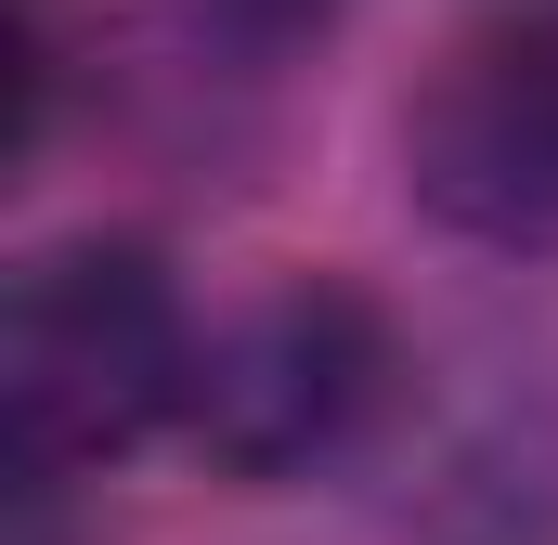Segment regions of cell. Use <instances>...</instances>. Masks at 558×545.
<instances>
[{
  "instance_id": "6da1fadb",
  "label": "cell",
  "mask_w": 558,
  "mask_h": 545,
  "mask_svg": "<svg viewBox=\"0 0 558 545\" xmlns=\"http://www.w3.org/2000/svg\"><path fill=\"white\" fill-rule=\"evenodd\" d=\"M195 390V299L169 286V261L143 234H65L13 272L0 312V428L26 494L118 468L131 441L182 428Z\"/></svg>"
},
{
  "instance_id": "7a4b0ae2",
  "label": "cell",
  "mask_w": 558,
  "mask_h": 545,
  "mask_svg": "<svg viewBox=\"0 0 558 545\" xmlns=\"http://www.w3.org/2000/svg\"><path fill=\"white\" fill-rule=\"evenodd\" d=\"M403 403V338L351 272H274L234 312L195 325V390L182 441L221 481H312L338 455H364Z\"/></svg>"
},
{
  "instance_id": "3957f363",
  "label": "cell",
  "mask_w": 558,
  "mask_h": 545,
  "mask_svg": "<svg viewBox=\"0 0 558 545\" xmlns=\"http://www.w3.org/2000/svg\"><path fill=\"white\" fill-rule=\"evenodd\" d=\"M403 195L454 247H558V13L454 39L403 92Z\"/></svg>"
},
{
  "instance_id": "277c9868",
  "label": "cell",
  "mask_w": 558,
  "mask_h": 545,
  "mask_svg": "<svg viewBox=\"0 0 558 545\" xmlns=\"http://www.w3.org/2000/svg\"><path fill=\"white\" fill-rule=\"evenodd\" d=\"M182 26L221 52H299L312 26H338V0H182Z\"/></svg>"
}]
</instances>
